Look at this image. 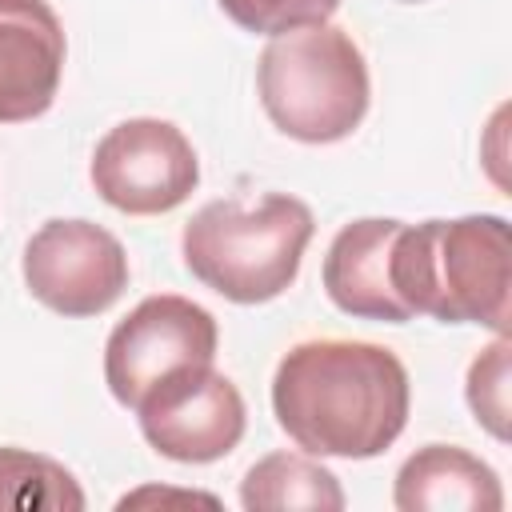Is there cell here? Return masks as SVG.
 I'll return each instance as SVG.
<instances>
[{
  "label": "cell",
  "instance_id": "1",
  "mask_svg": "<svg viewBox=\"0 0 512 512\" xmlns=\"http://www.w3.org/2000/svg\"><path fill=\"white\" fill-rule=\"evenodd\" d=\"M412 408L404 360L372 340L292 344L272 376V412L308 456L372 460L388 452Z\"/></svg>",
  "mask_w": 512,
  "mask_h": 512
},
{
  "label": "cell",
  "instance_id": "2",
  "mask_svg": "<svg viewBox=\"0 0 512 512\" xmlns=\"http://www.w3.org/2000/svg\"><path fill=\"white\" fill-rule=\"evenodd\" d=\"M388 276L412 316L480 324L508 336L512 240L504 216L472 212L456 220L404 224L392 240Z\"/></svg>",
  "mask_w": 512,
  "mask_h": 512
},
{
  "label": "cell",
  "instance_id": "3",
  "mask_svg": "<svg viewBox=\"0 0 512 512\" xmlns=\"http://www.w3.org/2000/svg\"><path fill=\"white\" fill-rule=\"evenodd\" d=\"M312 232L316 220L300 196H224L192 212L180 232V252L184 268L216 296L232 304H268L296 284Z\"/></svg>",
  "mask_w": 512,
  "mask_h": 512
},
{
  "label": "cell",
  "instance_id": "4",
  "mask_svg": "<svg viewBox=\"0 0 512 512\" xmlns=\"http://www.w3.org/2000/svg\"><path fill=\"white\" fill-rule=\"evenodd\" d=\"M256 92L288 140L336 144L368 116L372 80L360 44L336 24L280 32L256 60Z\"/></svg>",
  "mask_w": 512,
  "mask_h": 512
},
{
  "label": "cell",
  "instance_id": "5",
  "mask_svg": "<svg viewBox=\"0 0 512 512\" xmlns=\"http://www.w3.org/2000/svg\"><path fill=\"white\" fill-rule=\"evenodd\" d=\"M88 180L104 204L124 216H160L180 208L200 184V160L184 128L160 116H132L108 128L92 152Z\"/></svg>",
  "mask_w": 512,
  "mask_h": 512
},
{
  "label": "cell",
  "instance_id": "6",
  "mask_svg": "<svg viewBox=\"0 0 512 512\" xmlns=\"http://www.w3.org/2000/svg\"><path fill=\"white\" fill-rule=\"evenodd\" d=\"M220 348L216 316L176 292L144 296L104 344V384L120 408H136L140 396L184 364H212Z\"/></svg>",
  "mask_w": 512,
  "mask_h": 512
},
{
  "label": "cell",
  "instance_id": "7",
  "mask_svg": "<svg viewBox=\"0 0 512 512\" xmlns=\"http://www.w3.org/2000/svg\"><path fill=\"white\" fill-rule=\"evenodd\" d=\"M152 452L176 464L224 460L248 428L240 388L212 364H184L160 376L132 408Z\"/></svg>",
  "mask_w": 512,
  "mask_h": 512
},
{
  "label": "cell",
  "instance_id": "8",
  "mask_svg": "<svg viewBox=\"0 0 512 512\" xmlns=\"http://www.w3.org/2000/svg\"><path fill=\"white\" fill-rule=\"evenodd\" d=\"M24 288L48 312L84 320L108 312L128 288L124 244L92 220H48L24 244Z\"/></svg>",
  "mask_w": 512,
  "mask_h": 512
},
{
  "label": "cell",
  "instance_id": "9",
  "mask_svg": "<svg viewBox=\"0 0 512 512\" xmlns=\"http://www.w3.org/2000/svg\"><path fill=\"white\" fill-rule=\"evenodd\" d=\"M64 56V24L48 0H0V124H24L52 108Z\"/></svg>",
  "mask_w": 512,
  "mask_h": 512
},
{
  "label": "cell",
  "instance_id": "10",
  "mask_svg": "<svg viewBox=\"0 0 512 512\" xmlns=\"http://www.w3.org/2000/svg\"><path fill=\"white\" fill-rule=\"evenodd\" d=\"M404 228V220L392 216H364L344 224L328 252H324V292L328 300L356 320H380V324H408L412 312L400 304L392 276H388V256L392 240Z\"/></svg>",
  "mask_w": 512,
  "mask_h": 512
},
{
  "label": "cell",
  "instance_id": "11",
  "mask_svg": "<svg viewBox=\"0 0 512 512\" xmlns=\"http://www.w3.org/2000/svg\"><path fill=\"white\" fill-rule=\"evenodd\" d=\"M400 512H500L504 488L492 464L456 444L416 448L392 484Z\"/></svg>",
  "mask_w": 512,
  "mask_h": 512
},
{
  "label": "cell",
  "instance_id": "12",
  "mask_svg": "<svg viewBox=\"0 0 512 512\" xmlns=\"http://www.w3.org/2000/svg\"><path fill=\"white\" fill-rule=\"evenodd\" d=\"M240 504L248 512H340V480L308 452H268L240 480Z\"/></svg>",
  "mask_w": 512,
  "mask_h": 512
},
{
  "label": "cell",
  "instance_id": "13",
  "mask_svg": "<svg viewBox=\"0 0 512 512\" xmlns=\"http://www.w3.org/2000/svg\"><path fill=\"white\" fill-rule=\"evenodd\" d=\"M80 480L52 456L0 448V512H84Z\"/></svg>",
  "mask_w": 512,
  "mask_h": 512
},
{
  "label": "cell",
  "instance_id": "14",
  "mask_svg": "<svg viewBox=\"0 0 512 512\" xmlns=\"http://www.w3.org/2000/svg\"><path fill=\"white\" fill-rule=\"evenodd\" d=\"M508 360H512V340L496 336L488 348L472 356L464 376V396L476 424L500 444L508 440Z\"/></svg>",
  "mask_w": 512,
  "mask_h": 512
},
{
  "label": "cell",
  "instance_id": "15",
  "mask_svg": "<svg viewBox=\"0 0 512 512\" xmlns=\"http://www.w3.org/2000/svg\"><path fill=\"white\" fill-rule=\"evenodd\" d=\"M220 12L252 32V36H280L308 24H328L340 8V0H216Z\"/></svg>",
  "mask_w": 512,
  "mask_h": 512
},
{
  "label": "cell",
  "instance_id": "16",
  "mask_svg": "<svg viewBox=\"0 0 512 512\" xmlns=\"http://www.w3.org/2000/svg\"><path fill=\"white\" fill-rule=\"evenodd\" d=\"M148 500H184V504H188V500H192V504L200 500V504H216L212 496H200V492H164V488H140V492L124 496L116 508H136V504H148Z\"/></svg>",
  "mask_w": 512,
  "mask_h": 512
},
{
  "label": "cell",
  "instance_id": "17",
  "mask_svg": "<svg viewBox=\"0 0 512 512\" xmlns=\"http://www.w3.org/2000/svg\"><path fill=\"white\" fill-rule=\"evenodd\" d=\"M400 4H420V0H400Z\"/></svg>",
  "mask_w": 512,
  "mask_h": 512
}]
</instances>
